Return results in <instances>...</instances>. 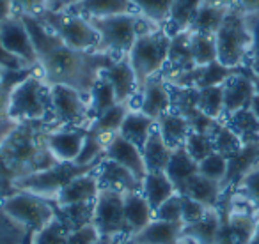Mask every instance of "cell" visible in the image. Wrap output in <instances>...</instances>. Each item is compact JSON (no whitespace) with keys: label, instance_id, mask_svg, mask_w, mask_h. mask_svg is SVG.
Listing matches in <instances>:
<instances>
[{"label":"cell","instance_id":"cell-1","mask_svg":"<svg viewBox=\"0 0 259 244\" xmlns=\"http://www.w3.org/2000/svg\"><path fill=\"white\" fill-rule=\"evenodd\" d=\"M20 15V13H18ZM34 41L37 51V68L48 85L62 83L89 96L100 78V73L115 60V57L98 51H80L68 46L34 15H20Z\"/></svg>","mask_w":259,"mask_h":244},{"label":"cell","instance_id":"cell-2","mask_svg":"<svg viewBox=\"0 0 259 244\" xmlns=\"http://www.w3.org/2000/svg\"><path fill=\"white\" fill-rule=\"evenodd\" d=\"M43 133L34 122H22L0 144V166L9 173L11 180L57 163L45 145Z\"/></svg>","mask_w":259,"mask_h":244},{"label":"cell","instance_id":"cell-3","mask_svg":"<svg viewBox=\"0 0 259 244\" xmlns=\"http://www.w3.org/2000/svg\"><path fill=\"white\" fill-rule=\"evenodd\" d=\"M8 115L18 124L39 122L50 115V85L43 76L25 75L16 80L9 92Z\"/></svg>","mask_w":259,"mask_h":244},{"label":"cell","instance_id":"cell-4","mask_svg":"<svg viewBox=\"0 0 259 244\" xmlns=\"http://www.w3.org/2000/svg\"><path fill=\"white\" fill-rule=\"evenodd\" d=\"M215 43L217 60L227 68H243L250 58L252 37L247 18L234 4L231 6L222 25L217 30Z\"/></svg>","mask_w":259,"mask_h":244},{"label":"cell","instance_id":"cell-5","mask_svg":"<svg viewBox=\"0 0 259 244\" xmlns=\"http://www.w3.org/2000/svg\"><path fill=\"white\" fill-rule=\"evenodd\" d=\"M169 46L170 34L165 29H151L139 34L128 51V60L137 76L139 89L167 66Z\"/></svg>","mask_w":259,"mask_h":244},{"label":"cell","instance_id":"cell-6","mask_svg":"<svg viewBox=\"0 0 259 244\" xmlns=\"http://www.w3.org/2000/svg\"><path fill=\"white\" fill-rule=\"evenodd\" d=\"M87 20L93 23L96 32L100 34V44H98L96 51L112 55L115 58L128 55L139 34L146 32V30H141V23L146 22V18H142L141 15H119Z\"/></svg>","mask_w":259,"mask_h":244},{"label":"cell","instance_id":"cell-7","mask_svg":"<svg viewBox=\"0 0 259 244\" xmlns=\"http://www.w3.org/2000/svg\"><path fill=\"white\" fill-rule=\"evenodd\" d=\"M43 25H47L55 36H59L68 46L80 51H96L100 44V34L93 27V23L82 15L71 11H45L34 15Z\"/></svg>","mask_w":259,"mask_h":244},{"label":"cell","instance_id":"cell-8","mask_svg":"<svg viewBox=\"0 0 259 244\" xmlns=\"http://www.w3.org/2000/svg\"><path fill=\"white\" fill-rule=\"evenodd\" d=\"M101 163V161H100ZM76 165V163H55L50 168L39 170V172L29 173V175L18 177V179L11 180V186L15 190L22 191H30L34 195L47 198V200H55V197L59 195V191L75 177L87 173L91 170H96L98 165Z\"/></svg>","mask_w":259,"mask_h":244},{"label":"cell","instance_id":"cell-9","mask_svg":"<svg viewBox=\"0 0 259 244\" xmlns=\"http://www.w3.org/2000/svg\"><path fill=\"white\" fill-rule=\"evenodd\" d=\"M2 211L16 225L30 230L41 228L57 218V211L52 200L22 190H16L13 195L4 198Z\"/></svg>","mask_w":259,"mask_h":244},{"label":"cell","instance_id":"cell-10","mask_svg":"<svg viewBox=\"0 0 259 244\" xmlns=\"http://www.w3.org/2000/svg\"><path fill=\"white\" fill-rule=\"evenodd\" d=\"M52 120L71 128H87L91 122L89 99L85 94L69 85H50Z\"/></svg>","mask_w":259,"mask_h":244},{"label":"cell","instance_id":"cell-11","mask_svg":"<svg viewBox=\"0 0 259 244\" xmlns=\"http://www.w3.org/2000/svg\"><path fill=\"white\" fill-rule=\"evenodd\" d=\"M93 225L100 235H126L122 191L101 188L93 204Z\"/></svg>","mask_w":259,"mask_h":244},{"label":"cell","instance_id":"cell-12","mask_svg":"<svg viewBox=\"0 0 259 244\" xmlns=\"http://www.w3.org/2000/svg\"><path fill=\"white\" fill-rule=\"evenodd\" d=\"M0 43L13 57L22 60L27 69L37 68V51L34 41L18 13L0 23Z\"/></svg>","mask_w":259,"mask_h":244},{"label":"cell","instance_id":"cell-13","mask_svg":"<svg viewBox=\"0 0 259 244\" xmlns=\"http://www.w3.org/2000/svg\"><path fill=\"white\" fill-rule=\"evenodd\" d=\"M87 128H61L43 133V140L57 163H75L83 149Z\"/></svg>","mask_w":259,"mask_h":244},{"label":"cell","instance_id":"cell-14","mask_svg":"<svg viewBox=\"0 0 259 244\" xmlns=\"http://www.w3.org/2000/svg\"><path fill=\"white\" fill-rule=\"evenodd\" d=\"M101 190L100 179H98L96 170H91L87 173L75 177L69 180L55 197V207H73V205L94 204L98 193Z\"/></svg>","mask_w":259,"mask_h":244},{"label":"cell","instance_id":"cell-15","mask_svg":"<svg viewBox=\"0 0 259 244\" xmlns=\"http://www.w3.org/2000/svg\"><path fill=\"white\" fill-rule=\"evenodd\" d=\"M141 92V103L139 108L142 113L158 120L163 113L172 110V89L163 78L153 76L139 89Z\"/></svg>","mask_w":259,"mask_h":244},{"label":"cell","instance_id":"cell-16","mask_svg":"<svg viewBox=\"0 0 259 244\" xmlns=\"http://www.w3.org/2000/svg\"><path fill=\"white\" fill-rule=\"evenodd\" d=\"M105 158L112 159V161L119 163L124 166L126 170L134 173V177L142 184V179L146 177L148 170L144 165V158H142V149L126 140L121 135H114L108 138L107 147H105Z\"/></svg>","mask_w":259,"mask_h":244},{"label":"cell","instance_id":"cell-17","mask_svg":"<svg viewBox=\"0 0 259 244\" xmlns=\"http://www.w3.org/2000/svg\"><path fill=\"white\" fill-rule=\"evenodd\" d=\"M224 87V117L229 113H234L243 108H250V103L255 96L254 83L247 73V66L238 69L234 75H231Z\"/></svg>","mask_w":259,"mask_h":244},{"label":"cell","instance_id":"cell-18","mask_svg":"<svg viewBox=\"0 0 259 244\" xmlns=\"http://www.w3.org/2000/svg\"><path fill=\"white\" fill-rule=\"evenodd\" d=\"M101 76L112 85L117 103H132V99L139 90V82L134 68L128 60V55L115 58L108 68L101 71Z\"/></svg>","mask_w":259,"mask_h":244},{"label":"cell","instance_id":"cell-19","mask_svg":"<svg viewBox=\"0 0 259 244\" xmlns=\"http://www.w3.org/2000/svg\"><path fill=\"white\" fill-rule=\"evenodd\" d=\"M153 219H155V211L141 190L124 193V223L128 235L141 232Z\"/></svg>","mask_w":259,"mask_h":244},{"label":"cell","instance_id":"cell-20","mask_svg":"<svg viewBox=\"0 0 259 244\" xmlns=\"http://www.w3.org/2000/svg\"><path fill=\"white\" fill-rule=\"evenodd\" d=\"M183 223L153 219L146 228L130 235L135 244H183Z\"/></svg>","mask_w":259,"mask_h":244},{"label":"cell","instance_id":"cell-21","mask_svg":"<svg viewBox=\"0 0 259 244\" xmlns=\"http://www.w3.org/2000/svg\"><path fill=\"white\" fill-rule=\"evenodd\" d=\"M68 11L85 18H107L119 15H139L132 0H78Z\"/></svg>","mask_w":259,"mask_h":244},{"label":"cell","instance_id":"cell-22","mask_svg":"<svg viewBox=\"0 0 259 244\" xmlns=\"http://www.w3.org/2000/svg\"><path fill=\"white\" fill-rule=\"evenodd\" d=\"M96 173H98V179H100L101 188H110V190L128 193V191H139L142 186L130 170H126L119 163L107 158L101 159V163L96 168Z\"/></svg>","mask_w":259,"mask_h":244},{"label":"cell","instance_id":"cell-23","mask_svg":"<svg viewBox=\"0 0 259 244\" xmlns=\"http://www.w3.org/2000/svg\"><path fill=\"white\" fill-rule=\"evenodd\" d=\"M222 219L219 209H209L199 221L185 225L183 239L194 244H219Z\"/></svg>","mask_w":259,"mask_h":244},{"label":"cell","instance_id":"cell-24","mask_svg":"<svg viewBox=\"0 0 259 244\" xmlns=\"http://www.w3.org/2000/svg\"><path fill=\"white\" fill-rule=\"evenodd\" d=\"M231 6H233V0L231 2H224V4H201L197 8V11H195L187 30L215 36L217 30L222 25L224 18L229 13Z\"/></svg>","mask_w":259,"mask_h":244},{"label":"cell","instance_id":"cell-25","mask_svg":"<svg viewBox=\"0 0 259 244\" xmlns=\"http://www.w3.org/2000/svg\"><path fill=\"white\" fill-rule=\"evenodd\" d=\"M156 130L160 131L162 138L170 149H178L185 145V140L190 135L192 126L185 115H181L176 110H170L156 120Z\"/></svg>","mask_w":259,"mask_h":244},{"label":"cell","instance_id":"cell-26","mask_svg":"<svg viewBox=\"0 0 259 244\" xmlns=\"http://www.w3.org/2000/svg\"><path fill=\"white\" fill-rule=\"evenodd\" d=\"M155 128H156L155 118L148 117V115L142 113L137 108H135V110L130 108V111L126 113L124 120H122V124H121L119 135L142 149L146 142H148L149 135L155 131Z\"/></svg>","mask_w":259,"mask_h":244},{"label":"cell","instance_id":"cell-27","mask_svg":"<svg viewBox=\"0 0 259 244\" xmlns=\"http://www.w3.org/2000/svg\"><path fill=\"white\" fill-rule=\"evenodd\" d=\"M229 165H227V175L224 180L222 188H231L236 186L240 182V179L259 163V142L254 144H245L236 154H233L231 158H227Z\"/></svg>","mask_w":259,"mask_h":244},{"label":"cell","instance_id":"cell-28","mask_svg":"<svg viewBox=\"0 0 259 244\" xmlns=\"http://www.w3.org/2000/svg\"><path fill=\"white\" fill-rule=\"evenodd\" d=\"M165 173L176 186L178 193L183 191V188L187 186V182L194 175L199 173V165L195 159H192V156L185 151V147H178L172 151L169 163H167Z\"/></svg>","mask_w":259,"mask_h":244},{"label":"cell","instance_id":"cell-29","mask_svg":"<svg viewBox=\"0 0 259 244\" xmlns=\"http://www.w3.org/2000/svg\"><path fill=\"white\" fill-rule=\"evenodd\" d=\"M141 191L146 197V200L149 202V205L153 207V211H156L163 202L169 200L174 193H178L176 186H174L172 180L167 177L165 172L146 173V177L142 179Z\"/></svg>","mask_w":259,"mask_h":244},{"label":"cell","instance_id":"cell-30","mask_svg":"<svg viewBox=\"0 0 259 244\" xmlns=\"http://www.w3.org/2000/svg\"><path fill=\"white\" fill-rule=\"evenodd\" d=\"M187 197L197 200L199 204H202L208 209H219L220 204V197L224 193V188L220 182H215L211 179H206L201 173L194 175L190 180L187 182V186L181 191Z\"/></svg>","mask_w":259,"mask_h":244},{"label":"cell","instance_id":"cell-31","mask_svg":"<svg viewBox=\"0 0 259 244\" xmlns=\"http://www.w3.org/2000/svg\"><path fill=\"white\" fill-rule=\"evenodd\" d=\"M130 104L128 103H117L115 106H112L110 110H107L105 113H101L100 117L93 118L87 126V131L96 137L103 138V140H108L110 137L119 133L121 130V124L124 120L126 113L130 111Z\"/></svg>","mask_w":259,"mask_h":244},{"label":"cell","instance_id":"cell-32","mask_svg":"<svg viewBox=\"0 0 259 244\" xmlns=\"http://www.w3.org/2000/svg\"><path fill=\"white\" fill-rule=\"evenodd\" d=\"M172 151L165 140L162 138L160 131L155 128L151 135H149L148 142L142 147V158H144V165L148 172H165L167 163H169Z\"/></svg>","mask_w":259,"mask_h":244},{"label":"cell","instance_id":"cell-33","mask_svg":"<svg viewBox=\"0 0 259 244\" xmlns=\"http://www.w3.org/2000/svg\"><path fill=\"white\" fill-rule=\"evenodd\" d=\"M167 64L170 66V75L190 71V69L195 68L190 51V30H183V32H178L174 36H170Z\"/></svg>","mask_w":259,"mask_h":244},{"label":"cell","instance_id":"cell-34","mask_svg":"<svg viewBox=\"0 0 259 244\" xmlns=\"http://www.w3.org/2000/svg\"><path fill=\"white\" fill-rule=\"evenodd\" d=\"M222 122H226L234 131V135L243 142V145L259 142V118L255 117L250 108H243V110L226 115Z\"/></svg>","mask_w":259,"mask_h":244},{"label":"cell","instance_id":"cell-35","mask_svg":"<svg viewBox=\"0 0 259 244\" xmlns=\"http://www.w3.org/2000/svg\"><path fill=\"white\" fill-rule=\"evenodd\" d=\"M195 104L197 108L213 120L224 118V87L213 85L204 89H195Z\"/></svg>","mask_w":259,"mask_h":244},{"label":"cell","instance_id":"cell-36","mask_svg":"<svg viewBox=\"0 0 259 244\" xmlns=\"http://www.w3.org/2000/svg\"><path fill=\"white\" fill-rule=\"evenodd\" d=\"M89 115H91V120L96 117H100L101 113H105L107 110H110L112 106L117 104V99H115V94L112 85L107 82V80L101 76L100 73V78L96 80V83L93 85L91 89L89 96Z\"/></svg>","mask_w":259,"mask_h":244},{"label":"cell","instance_id":"cell-37","mask_svg":"<svg viewBox=\"0 0 259 244\" xmlns=\"http://www.w3.org/2000/svg\"><path fill=\"white\" fill-rule=\"evenodd\" d=\"M137 13L155 27H163L169 22L174 0H132Z\"/></svg>","mask_w":259,"mask_h":244},{"label":"cell","instance_id":"cell-38","mask_svg":"<svg viewBox=\"0 0 259 244\" xmlns=\"http://www.w3.org/2000/svg\"><path fill=\"white\" fill-rule=\"evenodd\" d=\"M69 233H71V228L57 214L54 221L34 230L30 244H68Z\"/></svg>","mask_w":259,"mask_h":244},{"label":"cell","instance_id":"cell-39","mask_svg":"<svg viewBox=\"0 0 259 244\" xmlns=\"http://www.w3.org/2000/svg\"><path fill=\"white\" fill-rule=\"evenodd\" d=\"M213 140V147H215V152H220L226 158H231L233 154H236L241 147H243V142L234 135V131L227 126L226 122L219 120L215 124V128L209 133Z\"/></svg>","mask_w":259,"mask_h":244},{"label":"cell","instance_id":"cell-40","mask_svg":"<svg viewBox=\"0 0 259 244\" xmlns=\"http://www.w3.org/2000/svg\"><path fill=\"white\" fill-rule=\"evenodd\" d=\"M190 51L195 66H208L217 60L215 36L190 32Z\"/></svg>","mask_w":259,"mask_h":244},{"label":"cell","instance_id":"cell-41","mask_svg":"<svg viewBox=\"0 0 259 244\" xmlns=\"http://www.w3.org/2000/svg\"><path fill=\"white\" fill-rule=\"evenodd\" d=\"M236 191L247 202L250 211L259 214V163L241 177L236 184Z\"/></svg>","mask_w":259,"mask_h":244},{"label":"cell","instance_id":"cell-42","mask_svg":"<svg viewBox=\"0 0 259 244\" xmlns=\"http://www.w3.org/2000/svg\"><path fill=\"white\" fill-rule=\"evenodd\" d=\"M15 71H9V75ZM6 76L4 82L0 83V144L6 140L9 133L18 126V122L11 120L8 115V103H9V92H11V87L15 85L16 80L20 78H15L13 80L11 76Z\"/></svg>","mask_w":259,"mask_h":244},{"label":"cell","instance_id":"cell-43","mask_svg":"<svg viewBox=\"0 0 259 244\" xmlns=\"http://www.w3.org/2000/svg\"><path fill=\"white\" fill-rule=\"evenodd\" d=\"M197 165H199V173H201L202 177L224 184L226 175H227V165H229V161H227V158L224 154L213 152V154H209L208 158L199 161Z\"/></svg>","mask_w":259,"mask_h":244},{"label":"cell","instance_id":"cell-44","mask_svg":"<svg viewBox=\"0 0 259 244\" xmlns=\"http://www.w3.org/2000/svg\"><path fill=\"white\" fill-rule=\"evenodd\" d=\"M183 147H185V151L192 156V159H195L197 163L215 152L211 137H209L208 133H199V131H190V135H188L187 140H185Z\"/></svg>","mask_w":259,"mask_h":244},{"label":"cell","instance_id":"cell-45","mask_svg":"<svg viewBox=\"0 0 259 244\" xmlns=\"http://www.w3.org/2000/svg\"><path fill=\"white\" fill-rule=\"evenodd\" d=\"M155 218L162 221L183 223V202H181V193H174L169 200H165L155 211Z\"/></svg>","mask_w":259,"mask_h":244},{"label":"cell","instance_id":"cell-46","mask_svg":"<svg viewBox=\"0 0 259 244\" xmlns=\"http://www.w3.org/2000/svg\"><path fill=\"white\" fill-rule=\"evenodd\" d=\"M181 202H183V225H190V223L199 221L209 211L208 207H204L197 200H194V198L187 197L183 193H181Z\"/></svg>","mask_w":259,"mask_h":244},{"label":"cell","instance_id":"cell-47","mask_svg":"<svg viewBox=\"0 0 259 244\" xmlns=\"http://www.w3.org/2000/svg\"><path fill=\"white\" fill-rule=\"evenodd\" d=\"M98 237H100V233L94 228V225L93 223H87V225L71 230L68 244H93Z\"/></svg>","mask_w":259,"mask_h":244},{"label":"cell","instance_id":"cell-48","mask_svg":"<svg viewBox=\"0 0 259 244\" xmlns=\"http://www.w3.org/2000/svg\"><path fill=\"white\" fill-rule=\"evenodd\" d=\"M245 18H247V25L252 37L250 58L248 60H259V13H255V15H245Z\"/></svg>","mask_w":259,"mask_h":244},{"label":"cell","instance_id":"cell-49","mask_svg":"<svg viewBox=\"0 0 259 244\" xmlns=\"http://www.w3.org/2000/svg\"><path fill=\"white\" fill-rule=\"evenodd\" d=\"M15 13L20 15H37V13L47 9L45 0H11Z\"/></svg>","mask_w":259,"mask_h":244},{"label":"cell","instance_id":"cell-50","mask_svg":"<svg viewBox=\"0 0 259 244\" xmlns=\"http://www.w3.org/2000/svg\"><path fill=\"white\" fill-rule=\"evenodd\" d=\"M0 68L8 69V71H27L25 64L22 60H18L16 57H13L4 46L0 43Z\"/></svg>","mask_w":259,"mask_h":244},{"label":"cell","instance_id":"cell-51","mask_svg":"<svg viewBox=\"0 0 259 244\" xmlns=\"http://www.w3.org/2000/svg\"><path fill=\"white\" fill-rule=\"evenodd\" d=\"M233 4L243 15H255V13H259V0H233Z\"/></svg>","mask_w":259,"mask_h":244},{"label":"cell","instance_id":"cell-52","mask_svg":"<svg viewBox=\"0 0 259 244\" xmlns=\"http://www.w3.org/2000/svg\"><path fill=\"white\" fill-rule=\"evenodd\" d=\"M47 2V9L54 13H61V11H68L69 8L78 2V0H45Z\"/></svg>","mask_w":259,"mask_h":244},{"label":"cell","instance_id":"cell-53","mask_svg":"<svg viewBox=\"0 0 259 244\" xmlns=\"http://www.w3.org/2000/svg\"><path fill=\"white\" fill-rule=\"evenodd\" d=\"M15 15V9H13L11 0H0V23L9 20Z\"/></svg>","mask_w":259,"mask_h":244},{"label":"cell","instance_id":"cell-54","mask_svg":"<svg viewBox=\"0 0 259 244\" xmlns=\"http://www.w3.org/2000/svg\"><path fill=\"white\" fill-rule=\"evenodd\" d=\"M124 235H100L93 244H119Z\"/></svg>","mask_w":259,"mask_h":244},{"label":"cell","instance_id":"cell-55","mask_svg":"<svg viewBox=\"0 0 259 244\" xmlns=\"http://www.w3.org/2000/svg\"><path fill=\"white\" fill-rule=\"evenodd\" d=\"M247 66V64H245ZM247 73H248V76H250V80H252V83H254V90H255V94L259 96V75H255L254 71H252L250 68L247 66Z\"/></svg>","mask_w":259,"mask_h":244},{"label":"cell","instance_id":"cell-56","mask_svg":"<svg viewBox=\"0 0 259 244\" xmlns=\"http://www.w3.org/2000/svg\"><path fill=\"white\" fill-rule=\"evenodd\" d=\"M250 110L254 111V115L259 118V96H257V94H255L254 99H252V103H250Z\"/></svg>","mask_w":259,"mask_h":244},{"label":"cell","instance_id":"cell-57","mask_svg":"<svg viewBox=\"0 0 259 244\" xmlns=\"http://www.w3.org/2000/svg\"><path fill=\"white\" fill-rule=\"evenodd\" d=\"M247 244H259V221H257V226H255L254 233H252L250 240H248Z\"/></svg>","mask_w":259,"mask_h":244},{"label":"cell","instance_id":"cell-58","mask_svg":"<svg viewBox=\"0 0 259 244\" xmlns=\"http://www.w3.org/2000/svg\"><path fill=\"white\" fill-rule=\"evenodd\" d=\"M247 66L255 73V75H259V60H248Z\"/></svg>","mask_w":259,"mask_h":244},{"label":"cell","instance_id":"cell-59","mask_svg":"<svg viewBox=\"0 0 259 244\" xmlns=\"http://www.w3.org/2000/svg\"><path fill=\"white\" fill-rule=\"evenodd\" d=\"M224 2H231V0H202V4H224Z\"/></svg>","mask_w":259,"mask_h":244},{"label":"cell","instance_id":"cell-60","mask_svg":"<svg viewBox=\"0 0 259 244\" xmlns=\"http://www.w3.org/2000/svg\"><path fill=\"white\" fill-rule=\"evenodd\" d=\"M119 244H135L134 242V240H132V237H122V239H121V242H119Z\"/></svg>","mask_w":259,"mask_h":244}]
</instances>
